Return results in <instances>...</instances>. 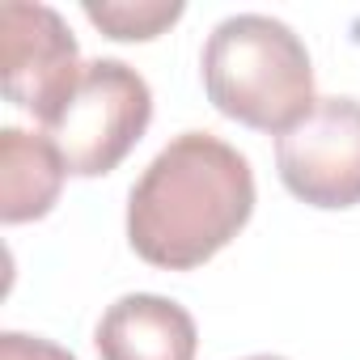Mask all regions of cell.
Listing matches in <instances>:
<instances>
[{
    "label": "cell",
    "mask_w": 360,
    "mask_h": 360,
    "mask_svg": "<svg viewBox=\"0 0 360 360\" xmlns=\"http://www.w3.org/2000/svg\"><path fill=\"white\" fill-rule=\"evenodd\" d=\"M64 157L47 131L5 127L0 131V221H43L64 191Z\"/></svg>",
    "instance_id": "cell-7"
},
{
    "label": "cell",
    "mask_w": 360,
    "mask_h": 360,
    "mask_svg": "<svg viewBox=\"0 0 360 360\" xmlns=\"http://www.w3.org/2000/svg\"><path fill=\"white\" fill-rule=\"evenodd\" d=\"M280 183L309 208L360 204V102L318 98L314 110L276 140Z\"/></svg>",
    "instance_id": "cell-5"
},
{
    "label": "cell",
    "mask_w": 360,
    "mask_h": 360,
    "mask_svg": "<svg viewBox=\"0 0 360 360\" xmlns=\"http://www.w3.org/2000/svg\"><path fill=\"white\" fill-rule=\"evenodd\" d=\"M246 360H284V356H246Z\"/></svg>",
    "instance_id": "cell-10"
},
{
    "label": "cell",
    "mask_w": 360,
    "mask_h": 360,
    "mask_svg": "<svg viewBox=\"0 0 360 360\" xmlns=\"http://www.w3.org/2000/svg\"><path fill=\"white\" fill-rule=\"evenodd\" d=\"M250 212V161L212 131H183L136 178L127 242L161 271H195L246 229Z\"/></svg>",
    "instance_id": "cell-1"
},
{
    "label": "cell",
    "mask_w": 360,
    "mask_h": 360,
    "mask_svg": "<svg viewBox=\"0 0 360 360\" xmlns=\"http://www.w3.org/2000/svg\"><path fill=\"white\" fill-rule=\"evenodd\" d=\"M187 13L183 0H85V18L119 43H148Z\"/></svg>",
    "instance_id": "cell-8"
},
{
    "label": "cell",
    "mask_w": 360,
    "mask_h": 360,
    "mask_svg": "<svg viewBox=\"0 0 360 360\" xmlns=\"http://www.w3.org/2000/svg\"><path fill=\"white\" fill-rule=\"evenodd\" d=\"M208 102L255 131L276 140L314 110V64L292 26L267 13L225 18L200 56Z\"/></svg>",
    "instance_id": "cell-2"
},
{
    "label": "cell",
    "mask_w": 360,
    "mask_h": 360,
    "mask_svg": "<svg viewBox=\"0 0 360 360\" xmlns=\"http://www.w3.org/2000/svg\"><path fill=\"white\" fill-rule=\"evenodd\" d=\"M0 68L5 98L30 110L43 127L68 106L85 72L68 22L39 0H9L0 9Z\"/></svg>",
    "instance_id": "cell-4"
},
{
    "label": "cell",
    "mask_w": 360,
    "mask_h": 360,
    "mask_svg": "<svg viewBox=\"0 0 360 360\" xmlns=\"http://www.w3.org/2000/svg\"><path fill=\"white\" fill-rule=\"evenodd\" d=\"M0 360H77L68 347L39 339V335H22V330H5L0 335Z\"/></svg>",
    "instance_id": "cell-9"
},
{
    "label": "cell",
    "mask_w": 360,
    "mask_h": 360,
    "mask_svg": "<svg viewBox=\"0 0 360 360\" xmlns=\"http://www.w3.org/2000/svg\"><path fill=\"white\" fill-rule=\"evenodd\" d=\"M148 123H153L148 81L123 60H94L85 64L68 106L47 123V136L60 148L68 174L102 178L140 144Z\"/></svg>",
    "instance_id": "cell-3"
},
{
    "label": "cell",
    "mask_w": 360,
    "mask_h": 360,
    "mask_svg": "<svg viewBox=\"0 0 360 360\" xmlns=\"http://www.w3.org/2000/svg\"><path fill=\"white\" fill-rule=\"evenodd\" d=\"M102 360H195V318L157 292H127L106 305L94 330Z\"/></svg>",
    "instance_id": "cell-6"
}]
</instances>
